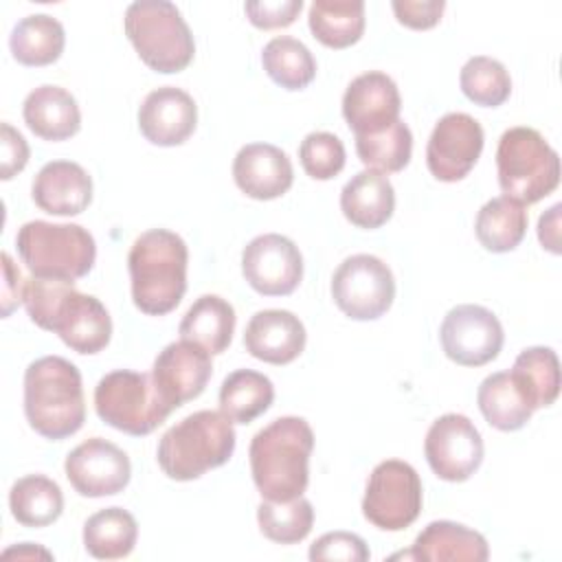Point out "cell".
Wrapping results in <instances>:
<instances>
[{
  "mask_svg": "<svg viewBox=\"0 0 562 562\" xmlns=\"http://www.w3.org/2000/svg\"><path fill=\"white\" fill-rule=\"evenodd\" d=\"M26 127L50 143L75 136L81 127V112L75 97L59 86H40L31 90L22 105Z\"/></svg>",
  "mask_w": 562,
  "mask_h": 562,
  "instance_id": "24",
  "label": "cell"
},
{
  "mask_svg": "<svg viewBox=\"0 0 562 562\" xmlns=\"http://www.w3.org/2000/svg\"><path fill=\"white\" fill-rule=\"evenodd\" d=\"M483 127L465 112H450L437 121L426 145L428 171L441 182L463 180L483 151Z\"/></svg>",
  "mask_w": 562,
  "mask_h": 562,
  "instance_id": "15",
  "label": "cell"
},
{
  "mask_svg": "<svg viewBox=\"0 0 562 562\" xmlns=\"http://www.w3.org/2000/svg\"><path fill=\"white\" fill-rule=\"evenodd\" d=\"M94 408L101 422L132 437L154 432L171 413L162 404L154 378L130 369L105 373L99 380Z\"/></svg>",
  "mask_w": 562,
  "mask_h": 562,
  "instance_id": "9",
  "label": "cell"
},
{
  "mask_svg": "<svg viewBox=\"0 0 562 562\" xmlns=\"http://www.w3.org/2000/svg\"><path fill=\"white\" fill-rule=\"evenodd\" d=\"M31 195L48 215H79L92 202V180L81 165L72 160H53L37 171Z\"/></svg>",
  "mask_w": 562,
  "mask_h": 562,
  "instance_id": "22",
  "label": "cell"
},
{
  "mask_svg": "<svg viewBox=\"0 0 562 562\" xmlns=\"http://www.w3.org/2000/svg\"><path fill=\"white\" fill-rule=\"evenodd\" d=\"M476 404L485 422L503 432L520 430L533 415L509 371L487 375L476 391Z\"/></svg>",
  "mask_w": 562,
  "mask_h": 562,
  "instance_id": "28",
  "label": "cell"
},
{
  "mask_svg": "<svg viewBox=\"0 0 562 562\" xmlns=\"http://www.w3.org/2000/svg\"><path fill=\"white\" fill-rule=\"evenodd\" d=\"M340 211L358 228L384 226L395 211V189L386 173L375 169L356 173L340 191Z\"/></svg>",
  "mask_w": 562,
  "mask_h": 562,
  "instance_id": "25",
  "label": "cell"
},
{
  "mask_svg": "<svg viewBox=\"0 0 562 562\" xmlns=\"http://www.w3.org/2000/svg\"><path fill=\"white\" fill-rule=\"evenodd\" d=\"M560 211H562V204H553L544 215H540V222H538V239L542 248H547L553 255L560 252V231H558Z\"/></svg>",
  "mask_w": 562,
  "mask_h": 562,
  "instance_id": "45",
  "label": "cell"
},
{
  "mask_svg": "<svg viewBox=\"0 0 562 562\" xmlns=\"http://www.w3.org/2000/svg\"><path fill=\"white\" fill-rule=\"evenodd\" d=\"M241 274L263 296H288L303 279L301 250L283 235H259L241 252Z\"/></svg>",
  "mask_w": 562,
  "mask_h": 562,
  "instance_id": "14",
  "label": "cell"
},
{
  "mask_svg": "<svg viewBox=\"0 0 562 562\" xmlns=\"http://www.w3.org/2000/svg\"><path fill=\"white\" fill-rule=\"evenodd\" d=\"M9 507L20 525L48 527L64 512V494L53 479L44 474H29L11 485Z\"/></svg>",
  "mask_w": 562,
  "mask_h": 562,
  "instance_id": "33",
  "label": "cell"
},
{
  "mask_svg": "<svg viewBox=\"0 0 562 562\" xmlns=\"http://www.w3.org/2000/svg\"><path fill=\"white\" fill-rule=\"evenodd\" d=\"M198 125L193 97L176 86L151 90L138 108L140 134L158 147H176L189 140Z\"/></svg>",
  "mask_w": 562,
  "mask_h": 562,
  "instance_id": "19",
  "label": "cell"
},
{
  "mask_svg": "<svg viewBox=\"0 0 562 562\" xmlns=\"http://www.w3.org/2000/svg\"><path fill=\"white\" fill-rule=\"evenodd\" d=\"M189 250L180 235L151 228L138 235L127 255L132 301L147 316L173 312L187 292Z\"/></svg>",
  "mask_w": 562,
  "mask_h": 562,
  "instance_id": "3",
  "label": "cell"
},
{
  "mask_svg": "<svg viewBox=\"0 0 562 562\" xmlns=\"http://www.w3.org/2000/svg\"><path fill=\"white\" fill-rule=\"evenodd\" d=\"M125 35L143 64L156 72H180L193 61L195 42L173 2H132L125 11Z\"/></svg>",
  "mask_w": 562,
  "mask_h": 562,
  "instance_id": "7",
  "label": "cell"
},
{
  "mask_svg": "<svg viewBox=\"0 0 562 562\" xmlns=\"http://www.w3.org/2000/svg\"><path fill=\"white\" fill-rule=\"evenodd\" d=\"M509 373L533 411L551 406L560 395V362L551 347L522 349Z\"/></svg>",
  "mask_w": 562,
  "mask_h": 562,
  "instance_id": "30",
  "label": "cell"
},
{
  "mask_svg": "<svg viewBox=\"0 0 562 562\" xmlns=\"http://www.w3.org/2000/svg\"><path fill=\"white\" fill-rule=\"evenodd\" d=\"M24 307L37 327L57 334L77 353H99L112 338L105 305L92 294L77 292L68 281L26 279Z\"/></svg>",
  "mask_w": 562,
  "mask_h": 562,
  "instance_id": "1",
  "label": "cell"
},
{
  "mask_svg": "<svg viewBox=\"0 0 562 562\" xmlns=\"http://www.w3.org/2000/svg\"><path fill=\"white\" fill-rule=\"evenodd\" d=\"M310 560H345V562H367L369 547L367 542L351 531H329L323 533L310 547Z\"/></svg>",
  "mask_w": 562,
  "mask_h": 562,
  "instance_id": "40",
  "label": "cell"
},
{
  "mask_svg": "<svg viewBox=\"0 0 562 562\" xmlns=\"http://www.w3.org/2000/svg\"><path fill=\"white\" fill-rule=\"evenodd\" d=\"M235 452V428L222 411H198L171 426L158 441L156 459L173 481H193L224 465Z\"/></svg>",
  "mask_w": 562,
  "mask_h": 562,
  "instance_id": "5",
  "label": "cell"
},
{
  "mask_svg": "<svg viewBox=\"0 0 562 562\" xmlns=\"http://www.w3.org/2000/svg\"><path fill=\"white\" fill-rule=\"evenodd\" d=\"M463 94L481 108H498L512 94V79L507 68L492 57H470L459 75Z\"/></svg>",
  "mask_w": 562,
  "mask_h": 562,
  "instance_id": "38",
  "label": "cell"
},
{
  "mask_svg": "<svg viewBox=\"0 0 562 562\" xmlns=\"http://www.w3.org/2000/svg\"><path fill=\"white\" fill-rule=\"evenodd\" d=\"M257 522L268 540L279 544H296L312 531L314 507L303 496L283 503L263 498L257 507Z\"/></svg>",
  "mask_w": 562,
  "mask_h": 562,
  "instance_id": "37",
  "label": "cell"
},
{
  "mask_svg": "<svg viewBox=\"0 0 562 562\" xmlns=\"http://www.w3.org/2000/svg\"><path fill=\"white\" fill-rule=\"evenodd\" d=\"M331 299L345 316L353 321H375L393 305V272L375 255H351L331 277Z\"/></svg>",
  "mask_w": 562,
  "mask_h": 562,
  "instance_id": "11",
  "label": "cell"
},
{
  "mask_svg": "<svg viewBox=\"0 0 562 562\" xmlns=\"http://www.w3.org/2000/svg\"><path fill=\"white\" fill-rule=\"evenodd\" d=\"M2 130V160H0V178L2 180H11L15 173H20L26 162H29V145L24 140V136L9 123L0 125Z\"/></svg>",
  "mask_w": 562,
  "mask_h": 562,
  "instance_id": "43",
  "label": "cell"
},
{
  "mask_svg": "<svg viewBox=\"0 0 562 562\" xmlns=\"http://www.w3.org/2000/svg\"><path fill=\"white\" fill-rule=\"evenodd\" d=\"M400 90L380 70L358 75L342 94V116L356 136L378 134L400 121Z\"/></svg>",
  "mask_w": 562,
  "mask_h": 562,
  "instance_id": "18",
  "label": "cell"
},
{
  "mask_svg": "<svg viewBox=\"0 0 562 562\" xmlns=\"http://www.w3.org/2000/svg\"><path fill=\"white\" fill-rule=\"evenodd\" d=\"M64 472L77 494L86 498L114 496L132 479L130 457L108 439L92 437L68 452Z\"/></svg>",
  "mask_w": 562,
  "mask_h": 562,
  "instance_id": "16",
  "label": "cell"
},
{
  "mask_svg": "<svg viewBox=\"0 0 562 562\" xmlns=\"http://www.w3.org/2000/svg\"><path fill=\"white\" fill-rule=\"evenodd\" d=\"M213 373L211 353L195 342H169L154 360L151 378L162 404L169 411L195 400L206 389Z\"/></svg>",
  "mask_w": 562,
  "mask_h": 562,
  "instance_id": "17",
  "label": "cell"
},
{
  "mask_svg": "<svg viewBox=\"0 0 562 562\" xmlns=\"http://www.w3.org/2000/svg\"><path fill=\"white\" fill-rule=\"evenodd\" d=\"M312 450L314 432L303 417L285 415L261 428L248 448L259 494L277 503L303 496L310 483Z\"/></svg>",
  "mask_w": 562,
  "mask_h": 562,
  "instance_id": "2",
  "label": "cell"
},
{
  "mask_svg": "<svg viewBox=\"0 0 562 562\" xmlns=\"http://www.w3.org/2000/svg\"><path fill=\"white\" fill-rule=\"evenodd\" d=\"M2 555H4V558H11V555H18V558H46V560L53 558L46 549L35 547L33 542H22V544H18V547H11V549H7Z\"/></svg>",
  "mask_w": 562,
  "mask_h": 562,
  "instance_id": "46",
  "label": "cell"
},
{
  "mask_svg": "<svg viewBox=\"0 0 562 562\" xmlns=\"http://www.w3.org/2000/svg\"><path fill=\"white\" fill-rule=\"evenodd\" d=\"M303 9V0H255L246 2L244 11L252 26L270 31L290 26Z\"/></svg>",
  "mask_w": 562,
  "mask_h": 562,
  "instance_id": "41",
  "label": "cell"
},
{
  "mask_svg": "<svg viewBox=\"0 0 562 562\" xmlns=\"http://www.w3.org/2000/svg\"><path fill=\"white\" fill-rule=\"evenodd\" d=\"M307 24L312 35L327 48H347L364 33L362 0H314Z\"/></svg>",
  "mask_w": 562,
  "mask_h": 562,
  "instance_id": "29",
  "label": "cell"
},
{
  "mask_svg": "<svg viewBox=\"0 0 562 562\" xmlns=\"http://www.w3.org/2000/svg\"><path fill=\"white\" fill-rule=\"evenodd\" d=\"M305 327L288 310H261L252 314L244 331L246 351L268 364H290L305 349Z\"/></svg>",
  "mask_w": 562,
  "mask_h": 562,
  "instance_id": "21",
  "label": "cell"
},
{
  "mask_svg": "<svg viewBox=\"0 0 562 562\" xmlns=\"http://www.w3.org/2000/svg\"><path fill=\"white\" fill-rule=\"evenodd\" d=\"M527 211L525 204L498 195L481 206L474 222V233L481 246L490 252H509L514 250L527 233Z\"/></svg>",
  "mask_w": 562,
  "mask_h": 562,
  "instance_id": "31",
  "label": "cell"
},
{
  "mask_svg": "<svg viewBox=\"0 0 562 562\" xmlns=\"http://www.w3.org/2000/svg\"><path fill=\"white\" fill-rule=\"evenodd\" d=\"M393 13L400 24L413 29V31H426L432 29L446 9L443 0H422V2H411V0H395L391 2Z\"/></svg>",
  "mask_w": 562,
  "mask_h": 562,
  "instance_id": "42",
  "label": "cell"
},
{
  "mask_svg": "<svg viewBox=\"0 0 562 562\" xmlns=\"http://www.w3.org/2000/svg\"><path fill=\"white\" fill-rule=\"evenodd\" d=\"M274 400V386L268 375L252 369L228 373L220 386V411L233 424H250L263 415Z\"/></svg>",
  "mask_w": 562,
  "mask_h": 562,
  "instance_id": "32",
  "label": "cell"
},
{
  "mask_svg": "<svg viewBox=\"0 0 562 562\" xmlns=\"http://www.w3.org/2000/svg\"><path fill=\"white\" fill-rule=\"evenodd\" d=\"M443 353L461 367H483L503 349V325L483 305L463 303L452 307L439 327Z\"/></svg>",
  "mask_w": 562,
  "mask_h": 562,
  "instance_id": "12",
  "label": "cell"
},
{
  "mask_svg": "<svg viewBox=\"0 0 562 562\" xmlns=\"http://www.w3.org/2000/svg\"><path fill=\"white\" fill-rule=\"evenodd\" d=\"M496 171L501 191L520 202L533 204L560 184L558 151L533 127H509L496 147Z\"/></svg>",
  "mask_w": 562,
  "mask_h": 562,
  "instance_id": "8",
  "label": "cell"
},
{
  "mask_svg": "<svg viewBox=\"0 0 562 562\" xmlns=\"http://www.w3.org/2000/svg\"><path fill=\"white\" fill-rule=\"evenodd\" d=\"M261 64L266 75L285 90H303L316 77V61L310 48L290 37L279 35L263 46Z\"/></svg>",
  "mask_w": 562,
  "mask_h": 562,
  "instance_id": "35",
  "label": "cell"
},
{
  "mask_svg": "<svg viewBox=\"0 0 562 562\" xmlns=\"http://www.w3.org/2000/svg\"><path fill=\"white\" fill-rule=\"evenodd\" d=\"M235 310L217 294H202L180 321V338L200 345L211 356L224 353L235 331Z\"/></svg>",
  "mask_w": 562,
  "mask_h": 562,
  "instance_id": "26",
  "label": "cell"
},
{
  "mask_svg": "<svg viewBox=\"0 0 562 562\" xmlns=\"http://www.w3.org/2000/svg\"><path fill=\"white\" fill-rule=\"evenodd\" d=\"M424 454L430 470L450 483L468 481L483 461V439L476 426L459 413H446L426 432Z\"/></svg>",
  "mask_w": 562,
  "mask_h": 562,
  "instance_id": "13",
  "label": "cell"
},
{
  "mask_svg": "<svg viewBox=\"0 0 562 562\" xmlns=\"http://www.w3.org/2000/svg\"><path fill=\"white\" fill-rule=\"evenodd\" d=\"M15 246L22 263L37 279L75 283L97 259L94 237L79 224L26 222L15 235Z\"/></svg>",
  "mask_w": 562,
  "mask_h": 562,
  "instance_id": "6",
  "label": "cell"
},
{
  "mask_svg": "<svg viewBox=\"0 0 562 562\" xmlns=\"http://www.w3.org/2000/svg\"><path fill=\"white\" fill-rule=\"evenodd\" d=\"M345 158L342 140L329 132H312L299 147L301 167L314 180L336 178L345 167Z\"/></svg>",
  "mask_w": 562,
  "mask_h": 562,
  "instance_id": "39",
  "label": "cell"
},
{
  "mask_svg": "<svg viewBox=\"0 0 562 562\" xmlns=\"http://www.w3.org/2000/svg\"><path fill=\"white\" fill-rule=\"evenodd\" d=\"M138 538L136 518L123 507H105L83 525L86 551L97 560H119L132 553Z\"/></svg>",
  "mask_w": 562,
  "mask_h": 562,
  "instance_id": "34",
  "label": "cell"
},
{
  "mask_svg": "<svg viewBox=\"0 0 562 562\" xmlns=\"http://www.w3.org/2000/svg\"><path fill=\"white\" fill-rule=\"evenodd\" d=\"M233 178L252 200H274L290 191L294 169L283 149L270 143L244 145L233 160Z\"/></svg>",
  "mask_w": 562,
  "mask_h": 562,
  "instance_id": "20",
  "label": "cell"
},
{
  "mask_svg": "<svg viewBox=\"0 0 562 562\" xmlns=\"http://www.w3.org/2000/svg\"><path fill=\"white\" fill-rule=\"evenodd\" d=\"M422 562H485L490 547L483 533L452 520H432L415 538L413 549L402 553Z\"/></svg>",
  "mask_w": 562,
  "mask_h": 562,
  "instance_id": "23",
  "label": "cell"
},
{
  "mask_svg": "<svg viewBox=\"0 0 562 562\" xmlns=\"http://www.w3.org/2000/svg\"><path fill=\"white\" fill-rule=\"evenodd\" d=\"M2 270H4V281H2V316L7 318L20 305V301H24L26 281L22 279V274L15 268V263H13L9 252H2Z\"/></svg>",
  "mask_w": 562,
  "mask_h": 562,
  "instance_id": "44",
  "label": "cell"
},
{
  "mask_svg": "<svg viewBox=\"0 0 562 562\" xmlns=\"http://www.w3.org/2000/svg\"><path fill=\"white\" fill-rule=\"evenodd\" d=\"M356 154L369 169L380 173H397L411 162L413 134L400 119L378 134L356 136Z\"/></svg>",
  "mask_w": 562,
  "mask_h": 562,
  "instance_id": "36",
  "label": "cell"
},
{
  "mask_svg": "<svg viewBox=\"0 0 562 562\" xmlns=\"http://www.w3.org/2000/svg\"><path fill=\"white\" fill-rule=\"evenodd\" d=\"M66 33L59 20L46 13L22 18L9 37L11 55L22 66H48L64 53Z\"/></svg>",
  "mask_w": 562,
  "mask_h": 562,
  "instance_id": "27",
  "label": "cell"
},
{
  "mask_svg": "<svg viewBox=\"0 0 562 562\" xmlns=\"http://www.w3.org/2000/svg\"><path fill=\"white\" fill-rule=\"evenodd\" d=\"M24 415L29 426L50 441L75 435L86 422L79 369L61 356H44L24 371Z\"/></svg>",
  "mask_w": 562,
  "mask_h": 562,
  "instance_id": "4",
  "label": "cell"
},
{
  "mask_svg": "<svg viewBox=\"0 0 562 562\" xmlns=\"http://www.w3.org/2000/svg\"><path fill=\"white\" fill-rule=\"evenodd\" d=\"M422 512V479L417 470L400 459L380 461L369 474L362 514L384 531L411 527Z\"/></svg>",
  "mask_w": 562,
  "mask_h": 562,
  "instance_id": "10",
  "label": "cell"
}]
</instances>
